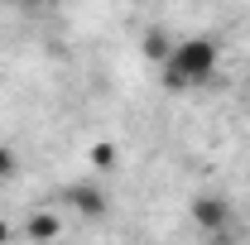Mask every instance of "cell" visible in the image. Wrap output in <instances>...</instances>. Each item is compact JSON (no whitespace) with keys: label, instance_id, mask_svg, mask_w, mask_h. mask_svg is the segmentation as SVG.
<instances>
[{"label":"cell","instance_id":"cell-1","mask_svg":"<svg viewBox=\"0 0 250 245\" xmlns=\"http://www.w3.org/2000/svg\"><path fill=\"white\" fill-rule=\"evenodd\" d=\"M217 43L212 39H202V34H188L178 43H168V53L159 58V77H164V87H173V92H192V87H202L212 72H217Z\"/></svg>","mask_w":250,"mask_h":245},{"label":"cell","instance_id":"cell-2","mask_svg":"<svg viewBox=\"0 0 250 245\" xmlns=\"http://www.w3.org/2000/svg\"><path fill=\"white\" fill-rule=\"evenodd\" d=\"M192 221H197V231H207V236H226V231H231V202L217 197V192H202V197L192 202Z\"/></svg>","mask_w":250,"mask_h":245},{"label":"cell","instance_id":"cell-3","mask_svg":"<svg viewBox=\"0 0 250 245\" xmlns=\"http://www.w3.org/2000/svg\"><path fill=\"white\" fill-rule=\"evenodd\" d=\"M72 207L87 212V216H101V212H106V197H101L96 187H72Z\"/></svg>","mask_w":250,"mask_h":245},{"label":"cell","instance_id":"cell-4","mask_svg":"<svg viewBox=\"0 0 250 245\" xmlns=\"http://www.w3.org/2000/svg\"><path fill=\"white\" fill-rule=\"evenodd\" d=\"M15 168H20L15 149H10V144H0V183H10V178H15Z\"/></svg>","mask_w":250,"mask_h":245},{"label":"cell","instance_id":"cell-5","mask_svg":"<svg viewBox=\"0 0 250 245\" xmlns=\"http://www.w3.org/2000/svg\"><path fill=\"white\" fill-rule=\"evenodd\" d=\"M29 231H34V236H53V231H58V221H48V216H34Z\"/></svg>","mask_w":250,"mask_h":245},{"label":"cell","instance_id":"cell-6","mask_svg":"<svg viewBox=\"0 0 250 245\" xmlns=\"http://www.w3.org/2000/svg\"><path fill=\"white\" fill-rule=\"evenodd\" d=\"M20 5H43V0H20Z\"/></svg>","mask_w":250,"mask_h":245}]
</instances>
